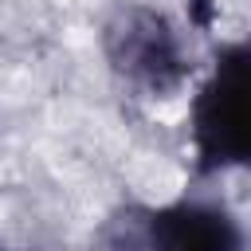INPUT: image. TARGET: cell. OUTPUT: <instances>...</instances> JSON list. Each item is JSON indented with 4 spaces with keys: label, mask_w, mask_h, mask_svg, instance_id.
I'll return each instance as SVG.
<instances>
[{
    "label": "cell",
    "mask_w": 251,
    "mask_h": 251,
    "mask_svg": "<svg viewBox=\"0 0 251 251\" xmlns=\"http://www.w3.org/2000/svg\"><path fill=\"white\" fill-rule=\"evenodd\" d=\"M192 149L200 173L247 165V43H227L192 98Z\"/></svg>",
    "instance_id": "3957f363"
},
{
    "label": "cell",
    "mask_w": 251,
    "mask_h": 251,
    "mask_svg": "<svg viewBox=\"0 0 251 251\" xmlns=\"http://www.w3.org/2000/svg\"><path fill=\"white\" fill-rule=\"evenodd\" d=\"M188 16H192L200 27H208L212 16H216V4H212V0H188Z\"/></svg>",
    "instance_id": "277c9868"
},
{
    "label": "cell",
    "mask_w": 251,
    "mask_h": 251,
    "mask_svg": "<svg viewBox=\"0 0 251 251\" xmlns=\"http://www.w3.org/2000/svg\"><path fill=\"white\" fill-rule=\"evenodd\" d=\"M102 51L114 75L145 98H173L192 75L173 20L149 4H122L106 20Z\"/></svg>",
    "instance_id": "6da1fadb"
},
{
    "label": "cell",
    "mask_w": 251,
    "mask_h": 251,
    "mask_svg": "<svg viewBox=\"0 0 251 251\" xmlns=\"http://www.w3.org/2000/svg\"><path fill=\"white\" fill-rule=\"evenodd\" d=\"M0 251H8V247H4V243H0Z\"/></svg>",
    "instance_id": "5b68a950"
},
{
    "label": "cell",
    "mask_w": 251,
    "mask_h": 251,
    "mask_svg": "<svg viewBox=\"0 0 251 251\" xmlns=\"http://www.w3.org/2000/svg\"><path fill=\"white\" fill-rule=\"evenodd\" d=\"M110 251H247L243 224L220 200H173L126 208L110 231Z\"/></svg>",
    "instance_id": "7a4b0ae2"
}]
</instances>
